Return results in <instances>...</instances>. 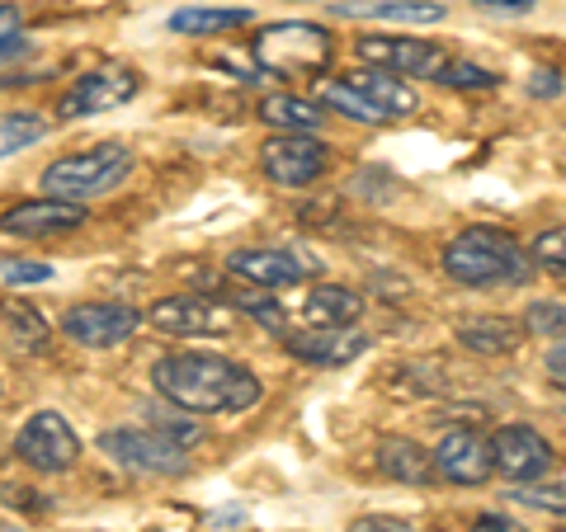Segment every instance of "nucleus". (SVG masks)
<instances>
[{"mask_svg": "<svg viewBox=\"0 0 566 532\" xmlns=\"http://www.w3.org/2000/svg\"><path fill=\"white\" fill-rule=\"evenodd\" d=\"M335 14L382 20V24H439L449 10L439 0H345V6H335Z\"/></svg>", "mask_w": 566, "mask_h": 532, "instance_id": "18", "label": "nucleus"}, {"mask_svg": "<svg viewBox=\"0 0 566 532\" xmlns=\"http://www.w3.org/2000/svg\"><path fill=\"white\" fill-rule=\"evenodd\" d=\"M85 222V208L62 203V199H29L14 203L10 212H0V236L14 241H48V236H66Z\"/></svg>", "mask_w": 566, "mask_h": 532, "instance_id": "14", "label": "nucleus"}, {"mask_svg": "<svg viewBox=\"0 0 566 532\" xmlns=\"http://www.w3.org/2000/svg\"><path fill=\"white\" fill-rule=\"evenodd\" d=\"M359 311H364V297L354 288H345V283H322V288H312L307 307H303L312 330H349L359 321Z\"/></svg>", "mask_w": 566, "mask_h": 532, "instance_id": "20", "label": "nucleus"}, {"mask_svg": "<svg viewBox=\"0 0 566 532\" xmlns=\"http://www.w3.org/2000/svg\"><path fill=\"white\" fill-rule=\"evenodd\" d=\"M0 321H6L14 349H24V353H48L52 326L39 316V307H29V301H6V307H0Z\"/></svg>", "mask_w": 566, "mask_h": 532, "instance_id": "25", "label": "nucleus"}, {"mask_svg": "<svg viewBox=\"0 0 566 532\" xmlns=\"http://www.w3.org/2000/svg\"><path fill=\"white\" fill-rule=\"evenodd\" d=\"M142 91V76L133 66H99V71H85L81 81L66 85V95L57 99V118H95V114H109L133 104Z\"/></svg>", "mask_w": 566, "mask_h": 532, "instance_id": "8", "label": "nucleus"}, {"mask_svg": "<svg viewBox=\"0 0 566 532\" xmlns=\"http://www.w3.org/2000/svg\"><path fill=\"white\" fill-rule=\"evenodd\" d=\"M472 6L495 10V14H528L534 10V0H472Z\"/></svg>", "mask_w": 566, "mask_h": 532, "instance_id": "37", "label": "nucleus"}, {"mask_svg": "<svg viewBox=\"0 0 566 532\" xmlns=\"http://www.w3.org/2000/svg\"><path fill=\"white\" fill-rule=\"evenodd\" d=\"M316 104L322 109H335V114H345V118H354V123H368V128H382V123H392L382 109H374L354 85L340 76V81H316Z\"/></svg>", "mask_w": 566, "mask_h": 532, "instance_id": "24", "label": "nucleus"}, {"mask_svg": "<svg viewBox=\"0 0 566 532\" xmlns=\"http://www.w3.org/2000/svg\"><path fill=\"white\" fill-rule=\"evenodd\" d=\"M241 307H245V316H255V321H260L264 330H274V334L289 330V316H283L270 297H241Z\"/></svg>", "mask_w": 566, "mask_h": 532, "instance_id": "33", "label": "nucleus"}, {"mask_svg": "<svg viewBox=\"0 0 566 532\" xmlns=\"http://www.w3.org/2000/svg\"><path fill=\"white\" fill-rule=\"evenodd\" d=\"M444 274L463 288H520L534 278V259L510 232L468 226L444 245Z\"/></svg>", "mask_w": 566, "mask_h": 532, "instance_id": "2", "label": "nucleus"}, {"mask_svg": "<svg viewBox=\"0 0 566 532\" xmlns=\"http://www.w3.org/2000/svg\"><path fill=\"white\" fill-rule=\"evenodd\" d=\"M491 462L505 481L534 486L538 476H547V467L557 462V453H553V443L538 429H528V424H501V429L491 434Z\"/></svg>", "mask_w": 566, "mask_h": 532, "instance_id": "11", "label": "nucleus"}, {"mask_svg": "<svg viewBox=\"0 0 566 532\" xmlns=\"http://www.w3.org/2000/svg\"><path fill=\"white\" fill-rule=\"evenodd\" d=\"M14 457L24 467L43 471V476H57V471H71L81 457V438L71 429V419L62 411H39L24 419V429L14 434Z\"/></svg>", "mask_w": 566, "mask_h": 532, "instance_id": "7", "label": "nucleus"}, {"mask_svg": "<svg viewBox=\"0 0 566 532\" xmlns=\"http://www.w3.org/2000/svg\"><path fill=\"white\" fill-rule=\"evenodd\" d=\"M354 57L359 66L387 71V76H416V81H439L449 52L424 39H401V33H359L354 39Z\"/></svg>", "mask_w": 566, "mask_h": 532, "instance_id": "5", "label": "nucleus"}, {"mask_svg": "<svg viewBox=\"0 0 566 532\" xmlns=\"http://www.w3.org/2000/svg\"><path fill=\"white\" fill-rule=\"evenodd\" d=\"M458 344L482 353V359H501V353H515L520 349V326L505 321V316H463L453 326Z\"/></svg>", "mask_w": 566, "mask_h": 532, "instance_id": "21", "label": "nucleus"}, {"mask_svg": "<svg viewBox=\"0 0 566 532\" xmlns=\"http://www.w3.org/2000/svg\"><path fill=\"white\" fill-rule=\"evenodd\" d=\"M283 349L312 368H345L368 349L364 330H283Z\"/></svg>", "mask_w": 566, "mask_h": 532, "instance_id": "16", "label": "nucleus"}, {"mask_svg": "<svg viewBox=\"0 0 566 532\" xmlns=\"http://www.w3.org/2000/svg\"><path fill=\"white\" fill-rule=\"evenodd\" d=\"M29 39H24V10L20 6H0V62L24 57Z\"/></svg>", "mask_w": 566, "mask_h": 532, "instance_id": "30", "label": "nucleus"}, {"mask_svg": "<svg viewBox=\"0 0 566 532\" xmlns=\"http://www.w3.org/2000/svg\"><path fill=\"white\" fill-rule=\"evenodd\" d=\"M0 278L10 288H29V283H52V264L43 259H0Z\"/></svg>", "mask_w": 566, "mask_h": 532, "instance_id": "31", "label": "nucleus"}, {"mask_svg": "<svg viewBox=\"0 0 566 532\" xmlns=\"http://www.w3.org/2000/svg\"><path fill=\"white\" fill-rule=\"evenodd\" d=\"M227 274L251 283L260 292H279V288H293L316 274V259L303 251H283V245H251V251H237L227 259Z\"/></svg>", "mask_w": 566, "mask_h": 532, "instance_id": "12", "label": "nucleus"}, {"mask_svg": "<svg viewBox=\"0 0 566 532\" xmlns=\"http://www.w3.org/2000/svg\"><path fill=\"white\" fill-rule=\"evenodd\" d=\"M156 396L185 415H245L255 411L264 386L245 363L222 353H166L151 368Z\"/></svg>", "mask_w": 566, "mask_h": 532, "instance_id": "1", "label": "nucleus"}, {"mask_svg": "<svg viewBox=\"0 0 566 532\" xmlns=\"http://www.w3.org/2000/svg\"><path fill=\"white\" fill-rule=\"evenodd\" d=\"M349 532H420V528L406 519H392V513H364V519L349 523Z\"/></svg>", "mask_w": 566, "mask_h": 532, "instance_id": "34", "label": "nucleus"}, {"mask_svg": "<svg viewBox=\"0 0 566 532\" xmlns=\"http://www.w3.org/2000/svg\"><path fill=\"white\" fill-rule=\"evenodd\" d=\"M0 532H24V528H0Z\"/></svg>", "mask_w": 566, "mask_h": 532, "instance_id": "40", "label": "nucleus"}, {"mask_svg": "<svg viewBox=\"0 0 566 532\" xmlns=\"http://www.w3.org/2000/svg\"><path fill=\"white\" fill-rule=\"evenodd\" d=\"M245 519V509H222V513H212V528H227V523H237Z\"/></svg>", "mask_w": 566, "mask_h": 532, "instance_id": "39", "label": "nucleus"}, {"mask_svg": "<svg viewBox=\"0 0 566 532\" xmlns=\"http://www.w3.org/2000/svg\"><path fill=\"white\" fill-rule=\"evenodd\" d=\"M335 57V39L331 29L307 24V20H283V24H264L251 39V62L260 76L274 81H312L322 76Z\"/></svg>", "mask_w": 566, "mask_h": 532, "instance_id": "3", "label": "nucleus"}, {"mask_svg": "<svg viewBox=\"0 0 566 532\" xmlns=\"http://www.w3.org/2000/svg\"><path fill=\"white\" fill-rule=\"evenodd\" d=\"M326 161H331L326 141H316L307 132H274L260 147L264 174H270L274 184H283V189H307V184H316L326 174Z\"/></svg>", "mask_w": 566, "mask_h": 532, "instance_id": "9", "label": "nucleus"}, {"mask_svg": "<svg viewBox=\"0 0 566 532\" xmlns=\"http://www.w3.org/2000/svg\"><path fill=\"white\" fill-rule=\"evenodd\" d=\"M99 448L104 457H114L118 467H128L137 476H185L189 471L185 448L175 438H166L161 429H133V424H123V429L99 434Z\"/></svg>", "mask_w": 566, "mask_h": 532, "instance_id": "6", "label": "nucleus"}, {"mask_svg": "<svg viewBox=\"0 0 566 532\" xmlns=\"http://www.w3.org/2000/svg\"><path fill=\"white\" fill-rule=\"evenodd\" d=\"M434 476H444L453 486H486L495 476L491 462V438L476 429H449L434 443Z\"/></svg>", "mask_w": 566, "mask_h": 532, "instance_id": "13", "label": "nucleus"}, {"mask_svg": "<svg viewBox=\"0 0 566 532\" xmlns=\"http://www.w3.org/2000/svg\"><path fill=\"white\" fill-rule=\"evenodd\" d=\"M528 259H534L538 269L566 278V226H547V232H538L534 245H528Z\"/></svg>", "mask_w": 566, "mask_h": 532, "instance_id": "29", "label": "nucleus"}, {"mask_svg": "<svg viewBox=\"0 0 566 532\" xmlns=\"http://www.w3.org/2000/svg\"><path fill=\"white\" fill-rule=\"evenodd\" d=\"M439 85H449V91H495L501 85V76L486 66H476V62H458L449 57L444 71H439Z\"/></svg>", "mask_w": 566, "mask_h": 532, "instance_id": "28", "label": "nucleus"}, {"mask_svg": "<svg viewBox=\"0 0 566 532\" xmlns=\"http://www.w3.org/2000/svg\"><path fill=\"white\" fill-rule=\"evenodd\" d=\"M128 174H133V151L123 147V141H99L91 151H71L62 161H52L39 174V184H43V199H62V203L85 208L91 199L114 193Z\"/></svg>", "mask_w": 566, "mask_h": 532, "instance_id": "4", "label": "nucleus"}, {"mask_svg": "<svg viewBox=\"0 0 566 532\" xmlns=\"http://www.w3.org/2000/svg\"><path fill=\"white\" fill-rule=\"evenodd\" d=\"M147 321L161 330V334L189 340V334H222V330H227V311L218 307V301H208V297L175 292V297L156 301V307L147 311Z\"/></svg>", "mask_w": 566, "mask_h": 532, "instance_id": "15", "label": "nucleus"}, {"mask_svg": "<svg viewBox=\"0 0 566 532\" xmlns=\"http://www.w3.org/2000/svg\"><path fill=\"white\" fill-rule=\"evenodd\" d=\"M142 326V311L128 307V301H81L62 316V334L71 344L85 349H114L123 340H133Z\"/></svg>", "mask_w": 566, "mask_h": 532, "instance_id": "10", "label": "nucleus"}, {"mask_svg": "<svg viewBox=\"0 0 566 532\" xmlns=\"http://www.w3.org/2000/svg\"><path fill=\"white\" fill-rule=\"evenodd\" d=\"M468 532H524L510 513H482V519H472V528Z\"/></svg>", "mask_w": 566, "mask_h": 532, "instance_id": "36", "label": "nucleus"}, {"mask_svg": "<svg viewBox=\"0 0 566 532\" xmlns=\"http://www.w3.org/2000/svg\"><path fill=\"white\" fill-rule=\"evenodd\" d=\"M345 81H349L368 104H374V109H382L387 118H406V114L420 109V95H416L401 76H387V71L359 66V71H354V76H345Z\"/></svg>", "mask_w": 566, "mask_h": 532, "instance_id": "19", "label": "nucleus"}, {"mask_svg": "<svg viewBox=\"0 0 566 532\" xmlns=\"http://www.w3.org/2000/svg\"><path fill=\"white\" fill-rule=\"evenodd\" d=\"M547 372H553V382L566 392V344H557V349H547Z\"/></svg>", "mask_w": 566, "mask_h": 532, "instance_id": "38", "label": "nucleus"}, {"mask_svg": "<svg viewBox=\"0 0 566 532\" xmlns=\"http://www.w3.org/2000/svg\"><path fill=\"white\" fill-rule=\"evenodd\" d=\"M515 500L524 509H543V513H562L566 519V486H520Z\"/></svg>", "mask_w": 566, "mask_h": 532, "instance_id": "32", "label": "nucleus"}, {"mask_svg": "<svg viewBox=\"0 0 566 532\" xmlns=\"http://www.w3.org/2000/svg\"><path fill=\"white\" fill-rule=\"evenodd\" d=\"M48 137V118L43 114H6L0 118V161L6 156H20L24 147H33V141Z\"/></svg>", "mask_w": 566, "mask_h": 532, "instance_id": "26", "label": "nucleus"}, {"mask_svg": "<svg viewBox=\"0 0 566 532\" xmlns=\"http://www.w3.org/2000/svg\"><path fill=\"white\" fill-rule=\"evenodd\" d=\"M524 330H528V334H538V340H566V301H557V297L528 301Z\"/></svg>", "mask_w": 566, "mask_h": 532, "instance_id": "27", "label": "nucleus"}, {"mask_svg": "<svg viewBox=\"0 0 566 532\" xmlns=\"http://www.w3.org/2000/svg\"><path fill=\"white\" fill-rule=\"evenodd\" d=\"M170 33H227V29H245L251 10L245 6H185L170 14Z\"/></svg>", "mask_w": 566, "mask_h": 532, "instance_id": "23", "label": "nucleus"}, {"mask_svg": "<svg viewBox=\"0 0 566 532\" xmlns=\"http://www.w3.org/2000/svg\"><path fill=\"white\" fill-rule=\"evenodd\" d=\"M378 471L397 486H430L434 481V457H430V448H420L416 438L387 434L378 443Z\"/></svg>", "mask_w": 566, "mask_h": 532, "instance_id": "17", "label": "nucleus"}, {"mask_svg": "<svg viewBox=\"0 0 566 532\" xmlns=\"http://www.w3.org/2000/svg\"><path fill=\"white\" fill-rule=\"evenodd\" d=\"M528 95L534 99H557L562 95V76L557 71H534V76H528Z\"/></svg>", "mask_w": 566, "mask_h": 532, "instance_id": "35", "label": "nucleus"}, {"mask_svg": "<svg viewBox=\"0 0 566 532\" xmlns=\"http://www.w3.org/2000/svg\"><path fill=\"white\" fill-rule=\"evenodd\" d=\"M260 118L270 123V128L279 132H322V123H326V109L316 99H303V95H264L260 99Z\"/></svg>", "mask_w": 566, "mask_h": 532, "instance_id": "22", "label": "nucleus"}]
</instances>
